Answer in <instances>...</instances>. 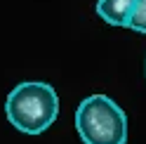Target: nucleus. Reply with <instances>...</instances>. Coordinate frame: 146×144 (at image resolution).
I'll list each match as a JSON object with an SVG mask.
<instances>
[{
	"label": "nucleus",
	"instance_id": "3",
	"mask_svg": "<svg viewBox=\"0 0 146 144\" xmlns=\"http://www.w3.org/2000/svg\"><path fill=\"white\" fill-rule=\"evenodd\" d=\"M134 10L137 0H97V14L106 24L118 26V29H130Z\"/></svg>",
	"mask_w": 146,
	"mask_h": 144
},
{
	"label": "nucleus",
	"instance_id": "2",
	"mask_svg": "<svg viewBox=\"0 0 146 144\" xmlns=\"http://www.w3.org/2000/svg\"><path fill=\"white\" fill-rule=\"evenodd\" d=\"M76 130L83 144H125L127 113L108 95H90L76 109Z\"/></svg>",
	"mask_w": 146,
	"mask_h": 144
},
{
	"label": "nucleus",
	"instance_id": "4",
	"mask_svg": "<svg viewBox=\"0 0 146 144\" xmlns=\"http://www.w3.org/2000/svg\"><path fill=\"white\" fill-rule=\"evenodd\" d=\"M130 29L137 33H146V0H137V10L132 14Z\"/></svg>",
	"mask_w": 146,
	"mask_h": 144
},
{
	"label": "nucleus",
	"instance_id": "1",
	"mask_svg": "<svg viewBox=\"0 0 146 144\" xmlns=\"http://www.w3.org/2000/svg\"><path fill=\"white\" fill-rule=\"evenodd\" d=\"M5 116L24 135H42L59 116V95L50 83L24 80L10 90Z\"/></svg>",
	"mask_w": 146,
	"mask_h": 144
},
{
	"label": "nucleus",
	"instance_id": "5",
	"mask_svg": "<svg viewBox=\"0 0 146 144\" xmlns=\"http://www.w3.org/2000/svg\"><path fill=\"white\" fill-rule=\"evenodd\" d=\"M144 71H146V61H144Z\"/></svg>",
	"mask_w": 146,
	"mask_h": 144
}]
</instances>
